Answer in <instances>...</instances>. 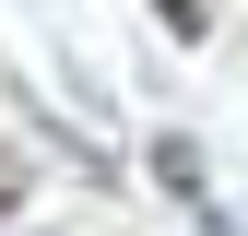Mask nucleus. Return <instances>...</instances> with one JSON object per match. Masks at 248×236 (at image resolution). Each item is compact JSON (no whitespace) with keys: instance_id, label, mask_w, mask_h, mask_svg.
Instances as JSON below:
<instances>
[{"instance_id":"f257e3e1","label":"nucleus","mask_w":248,"mask_h":236,"mask_svg":"<svg viewBox=\"0 0 248 236\" xmlns=\"http://www.w3.org/2000/svg\"><path fill=\"white\" fill-rule=\"evenodd\" d=\"M154 177H166V189L189 201V213H201V201H213V189H201V142H154Z\"/></svg>"},{"instance_id":"f03ea898","label":"nucleus","mask_w":248,"mask_h":236,"mask_svg":"<svg viewBox=\"0 0 248 236\" xmlns=\"http://www.w3.org/2000/svg\"><path fill=\"white\" fill-rule=\"evenodd\" d=\"M0 213H12V189H0Z\"/></svg>"}]
</instances>
